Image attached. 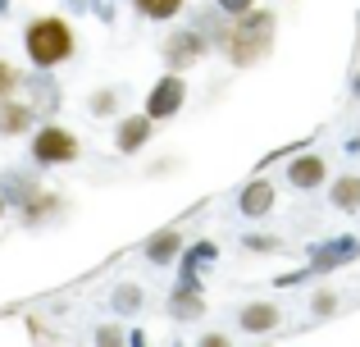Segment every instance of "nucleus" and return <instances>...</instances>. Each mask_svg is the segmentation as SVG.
I'll use <instances>...</instances> for the list:
<instances>
[{
  "instance_id": "obj_9",
  "label": "nucleus",
  "mask_w": 360,
  "mask_h": 347,
  "mask_svg": "<svg viewBox=\"0 0 360 347\" xmlns=\"http://www.w3.org/2000/svg\"><path fill=\"white\" fill-rule=\"evenodd\" d=\"M333 206L338 210H360V178H338L333 183Z\"/></svg>"
},
{
  "instance_id": "obj_14",
  "label": "nucleus",
  "mask_w": 360,
  "mask_h": 347,
  "mask_svg": "<svg viewBox=\"0 0 360 347\" xmlns=\"http://www.w3.org/2000/svg\"><path fill=\"white\" fill-rule=\"evenodd\" d=\"M14 82H18V73L9 69V64H0V96H9V92H14Z\"/></svg>"
},
{
  "instance_id": "obj_3",
  "label": "nucleus",
  "mask_w": 360,
  "mask_h": 347,
  "mask_svg": "<svg viewBox=\"0 0 360 347\" xmlns=\"http://www.w3.org/2000/svg\"><path fill=\"white\" fill-rule=\"evenodd\" d=\"M32 151H37V160H46V165H64V160L78 156V142H73L64 128H41V137L32 142Z\"/></svg>"
},
{
  "instance_id": "obj_8",
  "label": "nucleus",
  "mask_w": 360,
  "mask_h": 347,
  "mask_svg": "<svg viewBox=\"0 0 360 347\" xmlns=\"http://www.w3.org/2000/svg\"><path fill=\"white\" fill-rule=\"evenodd\" d=\"M278 324V311L274 306H246L242 311V329H251V334H264V329H274Z\"/></svg>"
},
{
  "instance_id": "obj_10",
  "label": "nucleus",
  "mask_w": 360,
  "mask_h": 347,
  "mask_svg": "<svg viewBox=\"0 0 360 347\" xmlns=\"http://www.w3.org/2000/svg\"><path fill=\"white\" fill-rule=\"evenodd\" d=\"M178 5L183 0H137V9L146 18H169V14H178Z\"/></svg>"
},
{
  "instance_id": "obj_11",
  "label": "nucleus",
  "mask_w": 360,
  "mask_h": 347,
  "mask_svg": "<svg viewBox=\"0 0 360 347\" xmlns=\"http://www.w3.org/2000/svg\"><path fill=\"white\" fill-rule=\"evenodd\" d=\"M27 124V115L18 106H9V110H0V133H18V128Z\"/></svg>"
},
{
  "instance_id": "obj_6",
  "label": "nucleus",
  "mask_w": 360,
  "mask_h": 347,
  "mask_svg": "<svg viewBox=\"0 0 360 347\" xmlns=\"http://www.w3.org/2000/svg\"><path fill=\"white\" fill-rule=\"evenodd\" d=\"M196 55H201V37L196 32H178L174 42H169V60L174 64H192Z\"/></svg>"
},
{
  "instance_id": "obj_7",
  "label": "nucleus",
  "mask_w": 360,
  "mask_h": 347,
  "mask_svg": "<svg viewBox=\"0 0 360 347\" xmlns=\"http://www.w3.org/2000/svg\"><path fill=\"white\" fill-rule=\"evenodd\" d=\"M269 206H274V187H269V183H251V187L242 192V210H246V215H264Z\"/></svg>"
},
{
  "instance_id": "obj_1",
  "label": "nucleus",
  "mask_w": 360,
  "mask_h": 347,
  "mask_svg": "<svg viewBox=\"0 0 360 347\" xmlns=\"http://www.w3.org/2000/svg\"><path fill=\"white\" fill-rule=\"evenodd\" d=\"M269 42H274V18L264 14V9H246V14H238V27L229 32L233 64H255L264 51H269Z\"/></svg>"
},
{
  "instance_id": "obj_12",
  "label": "nucleus",
  "mask_w": 360,
  "mask_h": 347,
  "mask_svg": "<svg viewBox=\"0 0 360 347\" xmlns=\"http://www.w3.org/2000/svg\"><path fill=\"white\" fill-rule=\"evenodd\" d=\"M146 133H150V124H146V119H128V128H123V146H137Z\"/></svg>"
},
{
  "instance_id": "obj_5",
  "label": "nucleus",
  "mask_w": 360,
  "mask_h": 347,
  "mask_svg": "<svg viewBox=\"0 0 360 347\" xmlns=\"http://www.w3.org/2000/svg\"><path fill=\"white\" fill-rule=\"evenodd\" d=\"M178 101H183V82H178V78H165L155 87V96H150L146 115L150 119H165V115H174V110H178Z\"/></svg>"
},
{
  "instance_id": "obj_4",
  "label": "nucleus",
  "mask_w": 360,
  "mask_h": 347,
  "mask_svg": "<svg viewBox=\"0 0 360 347\" xmlns=\"http://www.w3.org/2000/svg\"><path fill=\"white\" fill-rule=\"evenodd\" d=\"M288 178H292V187L310 192V187H319V183L328 178V165L319 160V156H297V160L288 165Z\"/></svg>"
},
{
  "instance_id": "obj_15",
  "label": "nucleus",
  "mask_w": 360,
  "mask_h": 347,
  "mask_svg": "<svg viewBox=\"0 0 360 347\" xmlns=\"http://www.w3.org/2000/svg\"><path fill=\"white\" fill-rule=\"evenodd\" d=\"M219 9L238 18V14H246V9H251V0H219Z\"/></svg>"
},
{
  "instance_id": "obj_2",
  "label": "nucleus",
  "mask_w": 360,
  "mask_h": 347,
  "mask_svg": "<svg viewBox=\"0 0 360 347\" xmlns=\"http://www.w3.org/2000/svg\"><path fill=\"white\" fill-rule=\"evenodd\" d=\"M69 51H73V37L60 18H41V23L27 27V55L37 64H60Z\"/></svg>"
},
{
  "instance_id": "obj_13",
  "label": "nucleus",
  "mask_w": 360,
  "mask_h": 347,
  "mask_svg": "<svg viewBox=\"0 0 360 347\" xmlns=\"http://www.w3.org/2000/svg\"><path fill=\"white\" fill-rule=\"evenodd\" d=\"M174 247H178V238H174V233H165V238H160L155 247H150V256H155V260H165V256H169Z\"/></svg>"
}]
</instances>
